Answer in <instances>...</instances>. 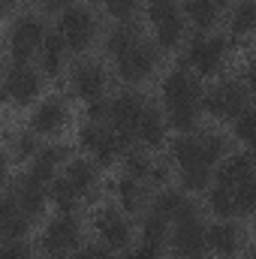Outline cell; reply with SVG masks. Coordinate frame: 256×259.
<instances>
[{
    "label": "cell",
    "instance_id": "6da1fadb",
    "mask_svg": "<svg viewBox=\"0 0 256 259\" xmlns=\"http://www.w3.org/2000/svg\"><path fill=\"white\" fill-rule=\"evenodd\" d=\"M199 100H202V88L187 69H172L163 78V103L169 112V124L178 130L181 136L196 127V115H199Z\"/></svg>",
    "mask_w": 256,
    "mask_h": 259
},
{
    "label": "cell",
    "instance_id": "7a4b0ae2",
    "mask_svg": "<svg viewBox=\"0 0 256 259\" xmlns=\"http://www.w3.org/2000/svg\"><path fill=\"white\" fill-rule=\"evenodd\" d=\"M205 109L220 118V121H238L247 112V88H241L235 78L220 81L217 88H211V94L205 97Z\"/></svg>",
    "mask_w": 256,
    "mask_h": 259
},
{
    "label": "cell",
    "instance_id": "3957f363",
    "mask_svg": "<svg viewBox=\"0 0 256 259\" xmlns=\"http://www.w3.org/2000/svg\"><path fill=\"white\" fill-rule=\"evenodd\" d=\"M46 39H49V30H46L42 18H36V15L18 18L12 33H9V52H12L15 64H27V58L46 46Z\"/></svg>",
    "mask_w": 256,
    "mask_h": 259
},
{
    "label": "cell",
    "instance_id": "277c9868",
    "mask_svg": "<svg viewBox=\"0 0 256 259\" xmlns=\"http://www.w3.org/2000/svg\"><path fill=\"white\" fill-rule=\"evenodd\" d=\"M58 33L64 36L66 49H72V52H84V49L94 42V36H97V18H94L91 9H84V6H72V9H66L64 15H61Z\"/></svg>",
    "mask_w": 256,
    "mask_h": 259
},
{
    "label": "cell",
    "instance_id": "5b68a950",
    "mask_svg": "<svg viewBox=\"0 0 256 259\" xmlns=\"http://www.w3.org/2000/svg\"><path fill=\"white\" fill-rule=\"evenodd\" d=\"M226 52H229V42L223 36H196L187 49V64L199 75H217L226 61Z\"/></svg>",
    "mask_w": 256,
    "mask_h": 259
},
{
    "label": "cell",
    "instance_id": "8992f818",
    "mask_svg": "<svg viewBox=\"0 0 256 259\" xmlns=\"http://www.w3.org/2000/svg\"><path fill=\"white\" fill-rule=\"evenodd\" d=\"M208 250V229L199 223V214L175 223L172 229V253L178 259H202Z\"/></svg>",
    "mask_w": 256,
    "mask_h": 259
},
{
    "label": "cell",
    "instance_id": "52a82bcc",
    "mask_svg": "<svg viewBox=\"0 0 256 259\" xmlns=\"http://www.w3.org/2000/svg\"><path fill=\"white\" fill-rule=\"evenodd\" d=\"M145 109H148V103H145V97L142 94H121V97H115L112 100V112H109V124L115 133H121L124 139H133L136 133H139V121H142V115H145Z\"/></svg>",
    "mask_w": 256,
    "mask_h": 259
},
{
    "label": "cell",
    "instance_id": "ba28073f",
    "mask_svg": "<svg viewBox=\"0 0 256 259\" xmlns=\"http://www.w3.org/2000/svg\"><path fill=\"white\" fill-rule=\"evenodd\" d=\"M78 238H81V232H78L75 217L72 214H61L58 220H52L46 226V232H42V250L49 256H66V253H72L78 247Z\"/></svg>",
    "mask_w": 256,
    "mask_h": 259
},
{
    "label": "cell",
    "instance_id": "9c48e42d",
    "mask_svg": "<svg viewBox=\"0 0 256 259\" xmlns=\"http://www.w3.org/2000/svg\"><path fill=\"white\" fill-rule=\"evenodd\" d=\"M148 15H151V21L157 27V42L163 49H175L181 42V36H184V18L175 9V3H151Z\"/></svg>",
    "mask_w": 256,
    "mask_h": 259
},
{
    "label": "cell",
    "instance_id": "30bf717a",
    "mask_svg": "<svg viewBox=\"0 0 256 259\" xmlns=\"http://www.w3.org/2000/svg\"><path fill=\"white\" fill-rule=\"evenodd\" d=\"M160 64V55H157V49L151 46V42H139L130 55H124L121 61H118V75L130 81V84H139V81H145L154 69Z\"/></svg>",
    "mask_w": 256,
    "mask_h": 259
},
{
    "label": "cell",
    "instance_id": "8fae6325",
    "mask_svg": "<svg viewBox=\"0 0 256 259\" xmlns=\"http://www.w3.org/2000/svg\"><path fill=\"white\" fill-rule=\"evenodd\" d=\"M42 88V78L36 69H30L27 64H15L6 72V97L18 106H27Z\"/></svg>",
    "mask_w": 256,
    "mask_h": 259
},
{
    "label": "cell",
    "instance_id": "7c38bea8",
    "mask_svg": "<svg viewBox=\"0 0 256 259\" xmlns=\"http://www.w3.org/2000/svg\"><path fill=\"white\" fill-rule=\"evenodd\" d=\"M94 229L100 232V238L106 241V247L112 250H124L130 244V223L121 217V211L115 208H103L94 214Z\"/></svg>",
    "mask_w": 256,
    "mask_h": 259
},
{
    "label": "cell",
    "instance_id": "4fadbf2b",
    "mask_svg": "<svg viewBox=\"0 0 256 259\" xmlns=\"http://www.w3.org/2000/svg\"><path fill=\"white\" fill-rule=\"evenodd\" d=\"M72 91H75L81 100H88V103L100 100L103 91H106V69L100 64H94V61L78 64L72 69Z\"/></svg>",
    "mask_w": 256,
    "mask_h": 259
},
{
    "label": "cell",
    "instance_id": "5bb4252c",
    "mask_svg": "<svg viewBox=\"0 0 256 259\" xmlns=\"http://www.w3.org/2000/svg\"><path fill=\"white\" fill-rule=\"evenodd\" d=\"M64 124H66V106L58 97H52L42 106H36V112L30 118V130L36 136H58L64 130Z\"/></svg>",
    "mask_w": 256,
    "mask_h": 259
},
{
    "label": "cell",
    "instance_id": "9a60e30c",
    "mask_svg": "<svg viewBox=\"0 0 256 259\" xmlns=\"http://www.w3.org/2000/svg\"><path fill=\"white\" fill-rule=\"evenodd\" d=\"M172 160H175L181 169H184V166H211L202 136H190V133H184V136H178V139L172 142Z\"/></svg>",
    "mask_w": 256,
    "mask_h": 259
},
{
    "label": "cell",
    "instance_id": "2e32d148",
    "mask_svg": "<svg viewBox=\"0 0 256 259\" xmlns=\"http://www.w3.org/2000/svg\"><path fill=\"white\" fill-rule=\"evenodd\" d=\"M154 211L163 214L169 223H181V220H187V217H196V205H193L184 193H178V190H163V193H157Z\"/></svg>",
    "mask_w": 256,
    "mask_h": 259
},
{
    "label": "cell",
    "instance_id": "e0dca14e",
    "mask_svg": "<svg viewBox=\"0 0 256 259\" xmlns=\"http://www.w3.org/2000/svg\"><path fill=\"white\" fill-rule=\"evenodd\" d=\"M64 160H66V148H64V145H52V148H42V151L33 157L27 178H30L33 184H42V187H49V181H52V175H55L58 163H64Z\"/></svg>",
    "mask_w": 256,
    "mask_h": 259
},
{
    "label": "cell",
    "instance_id": "ac0fdd59",
    "mask_svg": "<svg viewBox=\"0 0 256 259\" xmlns=\"http://www.w3.org/2000/svg\"><path fill=\"white\" fill-rule=\"evenodd\" d=\"M256 178V163L250 154H235V157H229L223 166H220V172H217V184H223V187H238V184H244V181H250Z\"/></svg>",
    "mask_w": 256,
    "mask_h": 259
},
{
    "label": "cell",
    "instance_id": "d6986e66",
    "mask_svg": "<svg viewBox=\"0 0 256 259\" xmlns=\"http://www.w3.org/2000/svg\"><path fill=\"white\" fill-rule=\"evenodd\" d=\"M15 202H18V208L30 217V220H36V217H42V211H46V187L42 184H33L30 178H21L18 184H15Z\"/></svg>",
    "mask_w": 256,
    "mask_h": 259
},
{
    "label": "cell",
    "instance_id": "ffe728a7",
    "mask_svg": "<svg viewBox=\"0 0 256 259\" xmlns=\"http://www.w3.org/2000/svg\"><path fill=\"white\" fill-rule=\"evenodd\" d=\"M238 247H241V232L232 223H214L208 229V250H214L217 256H223V259L235 256Z\"/></svg>",
    "mask_w": 256,
    "mask_h": 259
},
{
    "label": "cell",
    "instance_id": "44dd1931",
    "mask_svg": "<svg viewBox=\"0 0 256 259\" xmlns=\"http://www.w3.org/2000/svg\"><path fill=\"white\" fill-rule=\"evenodd\" d=\"M0 226H3V235L6 241H15V238H24L27 229H30V217L18 208L15 196H9L3 202V214H0Z\"/></svg>",
    "mask_w": 256,
    "mask_h": 259
},
{
    "label": "cell",
    "instance_id": "7402d4cb",
    "mask_svg": "<svg viewBox=\"0 0 256 259\" xmlns=\"http://www.w3.org/2000/svg\"><path fill=\"white\" fill-rule=\"evenodd\" d=\"M142 39H139V27L136 24H127V21H121L109 36H106V52L112 55V58H124V55H130L136 46H139Z\"/></svg>",
    "mask_w": 256,
    "mask_h": 259
},
{
    "label": "cell",
    "instance_id": "603a6c76",
    "mask_svg": "<svg viewBox=\"0 0 256 259\" xmlns=\"http://www.w3.org/2000/svg\"><path fill=\"white\" fill-rule=\"evenodd\" d=\"M66 178H69V184H72L81 196L94 193V187H97V181H100L97 166H94L91 160H72V163L66 166Z\"/></svg>",
    "mask_w": 256,
    "mask_h": 259
},
{
    "label": "cell",
    "instance_id": "cb8c5ba5",
    "mask_svg": "<svg viewBox=\"0 0 256 259\" xmlns=\"http://www.w3.org/2000/svg\"><path fill=\"white\" fill-rule=\"evenodd\" d=\"M148 148H160L163 142H166V124H163V115L157 112V109H145V115H142V121H139V133H136Z\"/></svg>",
    "mask_w": 256,
    "mask_h": 259
},
{
    "label": "cell",
    "instance_id": "d4e9b609",
    "mask_svg": "<svg viewBox=\"0 0 256 259\" xmlns=\"http://www.w3.org/2000/svg\"><path fill=\"white\" fill-rule=\"evenodd\" d=\"M184 12H187L190 24L199 27V30H211L217 24V18H220V6L214 0H187Z\"/></svg>",
    "mask_w": 256,
    "mask_h": 259
},
{
    "label": "cell",
    "instance_id": "484cf974",
    "mask_svg": "<svg viewBox=\"0 0 256 259\" xmlns=\"http://www.w3.org/2000/svg\"><path fill=\"white\" fill-rule=\"evenodd\" d=\"M229 30L232 36H250L256 30V3L253 0H241L235 9H232V18H229Z\"/></svg>",
    "mask_w": 256,
    "mask_h": 259
},
{
    "label": "cell",
    "instance_id": "4316f807",
    "mask_svg": "<svg viewBox=\"0 0 256 259\" xmlns=\"http://www.w3.org/2000/svg\"><path fill=\"white\" fill-rule=\"evenodd\" d=\"M39 52H42V69L49 75H58L61 66H64V52H66L64 36L61 33H49V39H46V46Z\"/></svg>",
    "mask_w": 256,
    "mask_h": 259
},
{
    "label": "cell",
    "instance_id": "83f0119b",
    "mask_svg": "<svg viewBox=\"0 0 256 259\" xmlns=\"http://www.w3.org/2000/svg\"><path fill=\"white\" fill-rule=\"evenodd\" d=\"M166 238H169V220L163 214H157V211L148 214L145 223H142V241L151 244V247H163Z\"/></svg>",
    "mask_w": 256,
    "mask_h": 259
},
{
    "label": "cell",
    "instance_id": "f1b7e54d",
    "mask_svg": "<svg viewBox=\"0 0 256 259\" xmlns=\"http://www.w3.org/2000/svg\"><path fill=\"white\" fill-rule=\"evenodd\" d=\"M78 190L69 184V178H61V181H52V202L61 214H72L75 205H78Z\"/></svg>",
    "mask_w": 256,
    "mask_h": 259
},
{
    "label": "cell",
    "instance_id": "f546056e",
    "mask_svg": "<svg viewBox=\"0 0 256 259\" xmlns=\"http://www.w3.org/2000/svg\"><path fill=\"white\" fill-rule=\"evenodd\" d=\"M208 208L217 214V217H232V214H238V205H235V190L232 187H223V184H217L211 196H208Z\"/></svg>",
    "mask_w": 256,
    "mask_h": 259
},
{
    "label": "cell",
    "instance_id": "4dcf8cb0",
    "mask_svg": "<svg viewBox=\"0 0 256 259\" xmlns=\"http://www.w3.org/2000/svg\"><path fill=\"white\" fill-rule=\"evenodd\" d=\"M115 193H118V202H121L127 211H139L142 202H145V190H142V184H139L136 178H130V175L115 184Z\"/></svg>",
    "mask_w": 256,
    "mask_h": 259
},
{
    "label": "cell",
    "instance_id": "1f68e13d",
    "mask_svg": "<svg viewBox=\"0 0 256 259\" xmlns=\"http://www.w3.org/2000/svg\"><path fill=\"white\" fill-rule=\"evenodd\" d=\"M211 181V166H184L181 169V187L184 190H205Z\"/></svg>",
    "mask_w": 256,
    "mask_h": 259
},
{
    "label": "cell",
    "instance_id": "d6a6232c",
    "mask_svg": "<svg viewBox=\"0 0 256 259\" xmlns=\"http://www.w3.org/2000/svg\"><path fill=\"white\" fill-rule=\"evenodd\" d=\"M151 160L142 154V151H127L124 154V172H127L130 178H136V181H142V178H151Z\"/></svg>",
    "mask_w": 256,
    "mask_h": 259
},
{
    "label": "cell",
    "instance_id": "836d02e7",
    "mask_svg": "<svg viewBox=\"0 0 256 259\" xmlns=\"http://www.w3.org/2000/svg\"><path fill=\"white\" fill-rule=\"evenodd\" d=\"M235 205L241 214H256V178L235 187Z\"/></svg>",
    "mask_w": 256,
    "mask_h": 259
},
{
    "label": "cell",
    "instance_id": "e575fe53",
    "mask_svg": "<svg viewBox=\"0 0 256 259\" xmlns=\"http://www.w3.org/2000/svg\"><path fill=\"white\" fill-rule=\"evenodd\" d=\"M103 6H106V12L109 15H115L118 21H127L136 15V9H139V0H100Z\"/></svg>",
    "mask_w": 256,
    "mask_h": 259
},
{
    "label": "cell",
    "instance_id": "d590c367",
    "mask_svg": "<svg viewBox=\"0 0 256 259\" xmlns=\"http://www.w3.org/2000/svg\"><path fill=\"white\" fill-rule=\"evenodd\" d=\"M235 136L247 145L256 142V112H244L238 121H235Z\"/></svg>",
    "mask_w": 256,
    "mask_h": 259
},
{
    "label": "cell",
    "instance_id": "8d00e7d4",
    "mask_svg": "<svg viewBox=\"0 0 256 259\" xmlns=\"http://www.w3.org/2000/svg\"><path fill=\"white\" fill-rule=\"evenodd\" d=\"M3 259H30V247L24 244V238L6 241V247H3Z\"/></svg>",
    "mask_w": 256,
    "mask_h": 259
},
{
    "label": "cell",
    "instance_id": "74e56055",
    "mask_svg": "<svg viewBox=\"0 0 256 259\" xmlns=\"http://www.w3.org/2000/svg\"><path fill=\"white\" fill-rule=\"evenodd\" d=\"M109 112H112V103L94 100V103L88 106V121H91V124H100V121H106V118H109Z\"/></svg>",
    "mask_w": 256,
    "mask_h": 259
},
{
    "label": "cell",
    "instance_id": "f35d334b",
    "mask_svg": "<svg viewBox=\"0 0 256 259\" xmlns=\"http://www.w3.org/2000/svg\"><path fill=\"white\" fill-rule=\"evenodd\" d=\"M39 151H36V142H33V136H18L15 139V157H36Z\"/></svg>",
    "mask_w": 256,
    "mask_h": 259
},
{
    "label": "cell",
    "instance_id": "ab89813d",
    "mask_svg": "<svg viewBox=\"0 0 256 259\" xmlns=\"http://www.w3.org/2000/svg\"><path fill=\"white\" fill-rule=\"evenodd\" d=\"M127 259H160V247H151V244H139L136 250H130V256Z\"/></svg>",
    "mask_w": 256,
    "mask_h": 259
},
{
    "label": "cell",
    "instance_id": "60d3db41",
    "mask_svg": "<svg viewBox=\"0 0 256 259\" xmlns=\"http://www.w3.org/2000/svg\"><path fill=\"white\" fill-rule=\"evenodd\" d=\"M109 256H112V253H109L106 247H97V244H94V247L78 250V256H75V259H109Z\"/></svg>",
    "mask_w": 256,
    "mask_h": 259
},
{
    "label": "cell",
    "instance_id": "b9f144b4",
    "mask_svg": "<svg viewBox=\"0 0 256 259\" xmlns=\"http://www.w3.org/2000/svg\"><path fill=\"white\" fill-rule=\"evenodd\" d=\"M39 3H42V9H49V12H58V9H72V3H75V0H39Z\"/></svg>",
    "mask_w": 256,
    "mask_h": 259
},
{
    "label": "cell",
    "instance_id": "7bdbcfd3",
    "mask_svg": "<svg viewBox=\"0 0 256 259\" xmlns=\"http://www.w3.org/2000/svg\"><path fill=\"white\" fill-rule=\"evenodd\" d=\"M166 175H169V172H166V166H154V169H151V181H154V184H163V181H166Z\"/></svg>",
    "mask_w": 256,
    "mask_h": 259
},
{
    "label": "cell",
    "instance_id": "ee69618b",
    "mask_svg": "<svg viewBox=\"0 0 256 259\" xmlns=\"http://www.w3.org/2000/svg\"><path fill=\"white\" fill-rule=\"evenodd\" d=\"M244 78H247V91H250V94H256V61L247 66V75H244Z\"/></svg>",
    "mask_w": 256,
    "mask_h": 259
},
{
    "label": "cell",
    "instance_id": "f6af8a7d",
    "mask_svg": "<svg viewBox=\"0 0 256 259\" xmlns=\"http://www.w3.org/2000/svg\"><path fill=\"white\" fill-rule=\"evenodd\" d=\"M250 157H253V163H256V142L250 145Z\"/></svg>",
    "mask_w": 256,
    "mask_h": 259
},
{
    "label": "cell",
    "instance_id": "bcb514c9",
    "mask_svg": "<svg viewBox=\"0 0 256 259\" xmlns=\"http://www.w3.org/2000/svg\"><path fill=\"white\" fill-rule=\"evenodd\" d=\"M151 3H172V0H148V6H151Z\"/></svg>",
    "mask_w": 256,
    "mask_h": 259
},
{
    "label": "cell",
    "instance_id": "7dc6e473",
    "mask_svg": "<svg viewBox=\"0 0 256 259\" xmlns=\"http://www.w3.org/2000/svg\"><path fill=\"white\" fill-rule=\"evenodd\" d=\"M3 3H6V6H15V3H18V0H3Z\"/></svg>",
    "mask_w": 256,
    "mask_h": 259
},
{
    "label": "cell",
    "instance_id": "c3c4849f",
    "mask_svg": "<svg viewBox=\"0 0 256 259\" xmlns=\"http://www.w3.org/2000/svg\"><path fill=\"white\" fill-rule=\"evenodd\" d=\"M214 3H217V6H223V3H229V0H214Z\"/></svg>",
    "mask_w": 256,
    "mask_h": 259
},
{
    "label": "cell",
    "instance_id": "681fc988",
    "mask_svg": "<svg viewBox=\"0 0 256 259\" xmlns=\"http://www.w3.org/2000/svg\"><path fill=\"white\" fill-rule=\"evenodd\" d=\"M109 259H115V256H109Z\"/></svg>",
    "mask_w": 256,
    "mask_h": 259
},
{
    "label": "cell",
    "instance_id": "f907efd6",
    "mask_svg": "<svg viewBox=\"0 0 256 259\" xmlns=\"http://www.w3.org/2000/svg\"><path fill=\"white\" fill-rule=\"evenodd\" d=\"M253 112H256V109H253Z\"/></svg>",
    "mask_w": 256,
    "mask_h": 259
}]
</instances>
